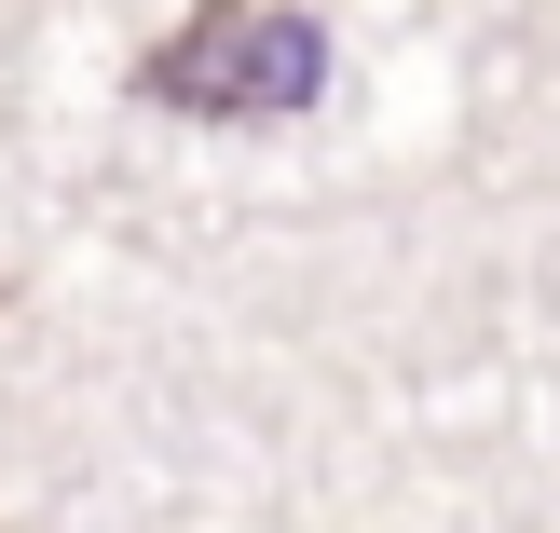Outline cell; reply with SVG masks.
<instances>
[{"label":"cell","instance_id":"cell-1","mask_svg":"<svg viewBox=\"0 0 560 533\" xmlns=\"http://www.w3.org/2000/svg\"><path fill=\"white\" fill-rule=\"evenodd\" d=\"M315 82H328V27L315 14H288V0H191L151 42L137 96L191 109V124H273V109H301Z\"/></svg>","mask_w":560,"mask_h":533}]
</instances>
